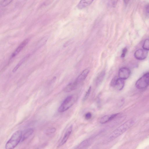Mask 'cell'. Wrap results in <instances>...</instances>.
I'll list each match as a JSON object with an SVG mask.
<instances>
[{"label": "cell", "instance_id": "cell-1", "mask_svg": "<svg viewBox=\"0 0 149 149\" xmlns=\"http://www.w3.org/2000/svg\"><path fill=\"white\" fill-rule=\"evenodd\" d=\"M134 123V121L133 120L127 121L111 132L108 137V140L111 141L118 137L132 126Z\"/></svg>", "mask_w": 149, "mask_h": 149}, {"label": "cell", "instance_id": "cell-2", "mask_svg": "<svg viewBox=\"0 0 149 149\" xmlns=\"http://www.w3.org/2000/svg\"><path fill=\"white\" fill-rule=\"evenodd\" d=\"M22 134L21 130H17L12 135L10 139L7 142L5 145L6 149H12L15 147L21 142Z\"/></svg>", "mask_w": 149, "mask_h": 149}, {"label": "cell", "instance_id": "cell-3", "mask_svg": "<svg viewBox=\"0 0 149 149\" xmlns=\"http://www.w3.org/2000/svg\"><path fill=\"white\" fill-rule=\"evenodd\" d=\"M76 98V96L74 95H71L67 96L60 105L58 109V111L62 113L68 110L73 105Z\"/></svg>", "mask_w": 149, "mask_h": 149}, {"label": "cell", "instance_id": "cell-4", "mask_svg": "<svg viewBox=\"0 0 149 149\" xmlns=\"http://www.w3.org/2000/svg\"><path fill=\"white\" fill-rule=\"evenodd\" d=\"M136 87L139 89L145 88L149 86V72L146 73L136 82Z\"/></svg>", "mask_w": 149, "mask_h": 149}, {"label": "cell", "instance_id": "cell-5", "mask_svg": "<svg viewBox=\"0 0 149 149\" xmlns=\"http://www.w3.org/2000/svg\"><path fill=\"white\" fill-rule=\"evenodd\" d=\"M125 85L124 80L117 76L114 77L111 82V86L119 90H122Z\"/></svg>", "mask_w": 149, "mask_h": 149}, {"label": "cell", "instance_id": "cell-6", "mask_svg": "<svg viewBox=\"0 0 149 149\" xmlns=\"http://www.w3.org/2000/svg\"><path fill=\"white\" fill-rule=\"evenodd\" d=\"M131 71L129 69L126 67L120 68L118 71V77L124 80L129 78L130 74Z\"/></svg>", "mask_w": 149, "mask_h": 149}, {"label": "cell", "instance_id": "cell-7", "mask_svg": "<svg viewBox=\"0 0 149 149\" xmlns=\"http://www.w3.org/2000/svg\"><path fill=\"white\" fill-rule=\"evenodd\" d=\"M148 54V51L143 49H139L135 51L134 56L138 60H143L147 57Z\"/></svg>", "mask_w": 149, "mask_h": 149}, {"label": "cell", "instance_id": "cell-8", "mask_svg": "<svg viewBox=\"0 0 149 149\" xmlns=\"http://www.w3.org/2000/svg\"><path fill=\"white\" fill-rule=\"evenodd\" d=\"M72 129L73 126L72 125H70L68 128L65 133L62 139L59 143L58 146H61L66 143L72 133Z\"/></svg>", "mask_w": 149, "mask_h": 149}, {"label": "cell", "instance_id": "cell-9", "mask_svg": "<svg viewBox=\"0 0 149 149\" xmlns=\"http://www.w3.org/2000/svg\"><path fill=\"white\" fill-rule=\"evenodd\" d=\"M89 72V70L88 69H86L83 71L81 74L78 76L74 81L78 86L84 80Z\"/></svg>", "mask_w": 149, "mask_h": 149}, {"label": "cell", "instance_id": "cell-10", "mask_svg": "<svg viewBox=\"0 0 149 149\" xmlns=\"http://www.w3.org/2000/svg\"><path fill=\"white\" fill-rule=\"evenodd\" d=\"M119 114V113H116L111 115L109 114L104 115L100 119V123L102 124L105 123L113 120Z\"/></svg>", "mask_w": 149, "mask_h": 149}, {"label": "cell", "instance_id": "cell-11", "mask_svg": "<svg viewBox=\"0 0 149 149\" xmlns=\"http://www.w3.org/2000/svg\"><path fill=\"white\" fill-rule=\"evenodd\" d=\"M29 41L28 39H26L24 40L13 53L11 57V58H12L17 55L27 44Z\"/></svg>", "mask_w": 149, "mask_h": 149}, {"label": "cell", "instance_id": "cell-12", "mask_svg": "<svg viewBox=\"0 0 149 149\" xmlns=\"http://www.w3.org/2000/svg\"><path fill=\"white\" fill-rule=\"evenodd\" d=\"M94 0H80L77 7L79 9H83L90 5Z\"/></svg>", "mask_w": 149, "mask_h": 149}, {"label": "cell", "instance_id": "cell-13", "mask_svg": "<svg viewBox=\"0 0 149 149\" xmlns=\"http://www.w3.org/2000/svg\"><path fill=\"white\" fill-rule=\"evenodd\" d=\"M34 130L33 128H29L26 130L22 134L20 142H22L29 138L33 133Z\"/></svg>", "mask_w": 149, "mask_h": 149}, {"label": "cell", "instance_id": "cell-14", "mask_svg": "<svg viewBox=\"0 0 149 149\" xmlns=\"http://www.w3.org/2000/svg\"><path fill=\"white\" fill-rule=\"evenodd\" d=\"M92 139L91 138L88 139L84 140L76 148L82 149L88 147L91 143Z\"/></svg>", "mask_w": 149, "mask_h": 149}, {"label": "cell", "instance_id": "cell-15", "mask_svg": "<svg viewBox=\"0 0 149 149\" xmlns=\"http://www.w3.org/2000/svg\"><path fill=\"white\" fill-rule=\"evenodd\" d=\"M78 86V85L74 81L67 85L64 88L63 91L66 93L69 92L76 89Z\"/></svg>", "mask_w": 149, "mask_h": 149}, {"label": "cell", "instance_id": "cell-16", "mask_svg": "<svg viewBox=\"0 0 149 149\" xmlns=\"http://www.w3.org/2000/svg\"><path fill=\"white\" fill-rule=\"evenodd\" d=\"M105 74V72L103 70L99 74L97 77L96 83L97 85L100 84L103 81Z\"/></svg>", "mask_w": 149, "mask_h": 149}, {"label": "cell", "instance_id": "cell-17", "mask_svg": "<svg viewBox=\"0 0 149 149\" xmlns=\"http://www.w3.org/2000/svg\"><path fill=\"white\" fill-rule=\"evenodd\" d=\"M29 56V55L28 54L26 55V56L23 58L19 62L15 67L14 68L12 71L13 72H15L22 65V64L26 60L28 57Z\"/></svg>", "mask_w": 149, "mask_h": 149}, {"label": "cell", "instance_id": "cell-18", "mask_svg": "<svg viewBox=\"0 0 149 149\" xmlns=\"http://www.w3.org/2000/svg\"><path fill=\"white\" fill-rule=\"evenodd\" d=\"M118 0H109L108 5L111 7H115L118 3Z\"/></svg>", "mask_w": 149, "mask_h": 149}, {"label": "cell", "instance_id": "cell-19", "mask_svg": "<svg viewBox=\"0 0 149 149\" xmlns=\"http://www.w3.org/2000/svg\"><path fill=\"white\" fill-rule=\"evenodd\" d=\"M143 48L147 51L149 50V38L146 39L144 41L143 45Z\"/></svg>", "mask_w": 149, "mask_h": 149}, {"label": "cell", "instance_id": "cell-20", "mask_svg": "<svg viewBox=\"0 0 149 149\" xmlns=\"http://www.w3.org/2000/svg\"><path fill=\"white\" fill-rule=\"evenodd\" d=\"M13 0H2L0 2L1 6L3 7H5L9 5Z\"/></svg>", "mask_w": 149, "mask_h": 149}, {"label": "cell", "instance_id": "cell-21", "mask_svg": "<svg viewBox=\"0 0 149 149\" xmlns=\"http://www.w3.org/2000/svg\"><path fill=\"white\" fill-rule=\"evenodd\" d=\"M56 129L54 127L49 128L46 131L45 134L47 135H49L54 133L56 131Z\"/></svg>", "mask_w": 149, "mask_h": 149}, {"label": "cell", "instance_id": "cell-22", "mask_svg": "<svg viewBox=\"0 0 149 149\" xmlns=\"http://www.w3.org/2000/svg\"><path fill=\"white\" fill-rule=\"evenodd\" d=\"M91 90V87L90 86L89 88L88 91L86 92L85 95H84L83 99V101H84L86 100L88 98V97L89 96V95L90 93Z\"/></svg>", "mask_w": 149, "mask_h": 149}, {"label": "cell", "instance_id": "cell-23", "mask_svg": "<svg viewBox=\"0 0 149 149\" xmlns=\"http://www.w3.org/2000/svg\"><path fill=\"white\" fill-rule=\"evenodd\" d=\"M92 115L90 112L86 113L85 115V118L87 120L90 119L92 117Z\"/></svg>", "mask_w": 149, "mask_h": 149}, {"label": "cell", "instance_id": "cell-24", "mask_svg": "<svg viewBox=\"0 0 149 149\" xmlns=\"http://www.w3.org/2000/svg\"><path fill=\"white\" fill-rule=\"evenodd\" d=\"M127 51V49L126 47H125L123 49L121 55V57L124 58L125 57Z\"/></svg>", "mask_w": 149, "mask_h": 149}, {"label": "cell", "instance_id": "cell-25", "mask_svg": "<svg viewBox=\"0 0 149 149\" xmlns=\"http://www.w3.org/2000/svg\"><path fill=\"white\" fill-rule=\"evenodd\" d=\"M27 0H17V4L19 5H23L24 3Z\"/></svg>", "mask_w": 149, "mask_h": 149}, {"label": "cell", "instance_id": "cell-26", "mask_svg": "<svg viewBox=\"0 0 149 149\" xmlns=\"http://www.w3.org/2000/svg\"><path fill=\"white\" fill-rule=\"evenodd\" d=\"M145 10L146 12L149 13V4L147 5L145 7Z\"/></svg>", "mask_w": 149, "mask_h": 149}, {"label": "cell", "instance_id": "cell-27", "mask_svg": "<svg viewBox=\"0 0 149 149\" xmlns=\"http://www.w3.org/2000/svg\"><path fill=\"white\" fill-rule=\"evenodd\" d=\"M124 3L127 4L128 3L130 0H123Z\"/></svg>", "mask_w": 149, "mask_h": 149}]
</instances>
